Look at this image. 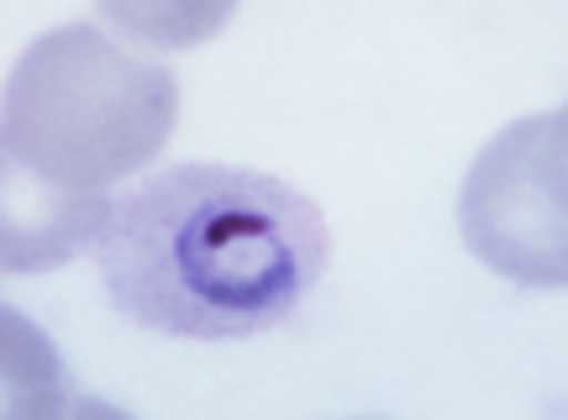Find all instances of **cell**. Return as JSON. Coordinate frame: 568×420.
<instances>
[{
  "mask_svg": "<svg viewBox=\"0 0 568 420\" xmlns=\"http://www.w3.org/2000/svg\"><path fill=\"white\" fill-rule=\"evenodd\" d=\"M548 126H552V142H558V153L568 158V101L548 111Z\"/></svg>",
  "mask_w": 568,
  "mask_h": 420,
  "instance_id": "obj_7",
  "label": "cell"
},
{
  "mask_svg": "<svg viewBox=\"0 0 568 420\" xmlns=\"http://www.w3.org/2000/svg\"><path fill=\"white\" fill-rule=\"evenodd\" d=\"M458 237L479 268L521 289H568V163L548 111L500 126L458 189Z\"/></svg>",
  "mask_w": 568,
  "mask_h": 420,
  "instance_id": "obj_3",
  "label": "cell"
},
{
  "mask_svg": "<svg viewBox=\"0 0 568 420\" xmlns=\"http://www.w3.org/2000/svg\"><path fill=\"white\" fill-rule=\"evenodd\" d=\"M69 410L74 389L53 337L0 300V420H53Z\"/></svg>",
  "mask_w": 568,
  "mask_h": 420,
  "instance_id": "obj_5",
  "label": "cell"
},
{
  "mask_svg": "<svg viewBox=\"0 0 568 420\" xmlns=\"http://www.w3.org/2000/svg\"><path fill=\"white\" fill-rule=\"evenodd\" d=\"M111 32L142 42L148 53H184L222 32L237 0H95Z\"/></svg>",
  "mask_w": 568,
  "mask_h": 420,
  "instance_id": "obj_6",
  "label": "cell"
},
{
  "mask_svg": "<svg viewBox=\"0 0 568 420\" xmlns=\"http://www.w3.org/2000/svg\"><path fill=\"white\" fill-rule=\"evenodd\" d=\"M90 258L105 300L142 331L243 341L311 300L332 263V232L316 201L274 174L180 163L111 201Z\"/></svg>",
  "mask_w": 568,
  "mask_h": 420,
  "instance_id": "obj_1",
  "label": "cell"
},
{
  "mask_svg": "<svg viewBox=\"0 0 568 420\" xmlns=\"http://www.w3.org/2000/svg\"><path fill=\"white\" fill-rule=\"evenodd\" d=\"M116 189H74L0 137V274H53L95 253Z\"/></svg>",
  "mask_w": 568,
  "mask_h": 420,
  "instance_id": "obj_4",
  "label": "cell"
},
{
  "mask_svg": "<svg viewBox=\"0 0 568 420\" xmlns=\"http://www.w3.org/2000/svg\"><path fill=\"white\" fill-rule=\"evenodd\" d=\"M174 121V69L105 21H63L32 38L0 84V137L74 189L138 180L169 147Z\"/></svg>",
  "mask_w": 568,
  "mask_h": 420,
  "instance_id": "obj_2",
  "label": "cell"
}]
</instances>
